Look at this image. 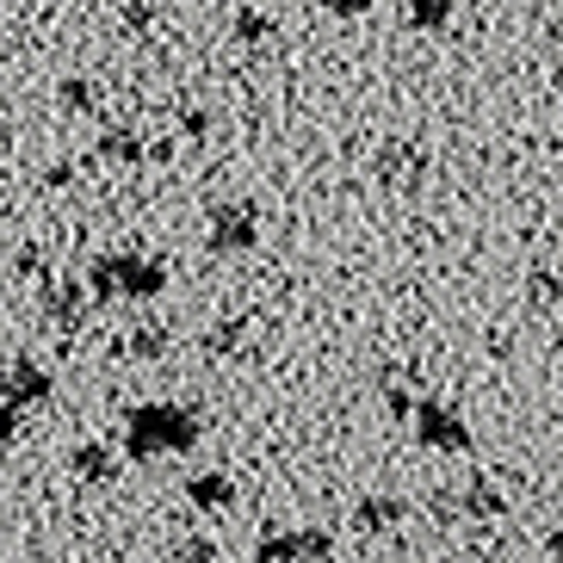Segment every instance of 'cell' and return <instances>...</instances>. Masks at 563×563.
Returning <instances> with one entry per match:
<instances>
[{"mask_svg": "<svg viewBox=\"0 0 563 563\" xmlns=\"http://www.w3.org/2000/svg\"><path fill=\"white\" fill-rule=\"evenodd\" d=\"M81 291H87V303H155L167 291V266L136 249H106V254H93Z\"/></svg>", "mask_w": 563, "mask_h": 563, "instance_id": "1", "label": "cell"}, {"mask_svg": "<svg viewBox=\"0 0 563 563\" xmlns=\"http://www.w3.org/2000/svg\"><path fill=\"white\" fill-rule=\"evenodd\" d=\"M199 409H186V402H136L124 415V452L136 464L143 459H174V452H192L199 446Z\"/></svg>", "mask_w": 563, "mask_h": 563, "instance_id": "2", "label": "cell"}, {"mask_svg": "<svg viewBox=\"0 0 563 563\" xmlns=\"http://www.w3.org/2000/svg\"><path fill=\"white\" fill-rule=\"evenodd\" d=\"M409 421H415V440L428 452H440V459H459V452H471V428H464L459 402L446 397H415L409 402Z\"/></svg>", "mask_w": 563, "mask_h": 563, "instance_id": "3", "label": "cell"}, {"mask_svg": "<svg viewBox=\"0 0 563 563\" xmlns=\"http://www.w3.org/2000/svg\"><path fill=\"white\" fill-rule=\"evenodd\" d=\"M254 242H261V211L242 199H217L205 217V249L235 261V254H254Z\"/></svg>", "mask_w": 563, "mask_h": 563, "instance_id": "4", "label": "cell"}, {"mask_svg": "<svg viewBox=\"0 0 563 563\" xmlns=\"http://www.w3.org/2000/svg\"><path fill=\"white\" fill-rule=\"evenodd\" d=\"M51 397H56V372H51L44 360H32V353H19V360H7V365H0V402H7V409L32 415V409H44Z\"/></svg>", "mask_w": 563, "mask_h": 563, "instance_id": "5", "label": "cell"}, {"mask_svg": "<svg viewBox=\"0 0 563 563\" xmlns=\"http://www.w3.org/2000/svg\"><path fill=\"white\" fill-rule=\"evenodd\" d=\"M329 551H334V532H322V527H273V532H261L254 563H322Z\"/></svg>", "mask_w": 563, "mask_h": 563, "instance_id": "6", "label": "cell"}, {"mask_svg": "<svg viewBox=\"0 0 563 563\" xmlns=\"http://www.w3.org/2000/svg\"><path fill=\"white\" fill-rule=\"evenodd\" d=\"M501 508H508V501H501L496 483H464V489L433 496V520H496Z\"/></svg>", "mask_w": 563, "mask_h": 563, "instance_id": "7", "label": "cell"}, {"mask_svg": "<svg viewBox=\"0 0 563 563\" xmlns=\"http://www.w3.org/2000/svg\"><path fill=\"white\" fill-rule=\"evenodd\" d=\"M37 303H44V316H51V322H56L63 334H75V329L87 322V310H93V303H87V291H81L75 279H44Z\"/></svg>", "mask_w": 563, "mask_h": 563, "instance_id": "8", "label": "cell"}, {"mask_svg": "<svg viewBox=\"0 0 563 563\" xmlns=\"http://www.w3.org/2000/svg\"><path fill=\"white\" fill-rule=\"evenodd\" d=\"M186 501L205 514H223L235 501V477L230 471H199V477H186Z\"/></svg>", "mask_w": 563, "mask_h": 563, "instance_id": "9", "label": "cell"}, {"mask_svg": "<svg viewBox=\"0 0 563 563\" xmlns=\"http://www.w3.org/2000/svg\"><path fill=\"white\" fill-rule=\"evenodd\" d=\"M402 514H409L402 496H360L353 501V527L360 532H390V527H402Z\"/></svg>", "mask_w": 563, "mask_h": 563, "instance_id": "10", "label": "cell"}, {"mask_svg": "<svg viewBox=\"0 0 563 563\" xmlns=\"http://www.w3.org/2000/svg\"><path fill=\"white\" fill-rule=\"evenodd\" d=\"M93 155H106L112 167H136V162H150V143H143V131H131V124H112V131L93 143Z\"/></svg>", "mask_w": 563, "mask_h": 563, "instance_id": "11", "label": "cell"}, {"mask_svg": "<svg viewBox=\"0 0 563 563\" xmlns=\"http://www.w3.org/2000/svg\"><path fill=\"white\" fill-rule=\"evenodd\" d=\"M118 353H124V360H162L167 353V322H136L131 334H124V341H118Z\"/></svg>", "mask_w": 563, "mask_h": 563, "instance_id": "12", "label": "cell"}, {"mask_svg": "<svg viewBox=\"0 0 563 563\" xmlns=\"http://www.w3.org/2000/svg\"><path fill=\"white\" fill-rule=\"evenodd\" d=\"M68 464H75V477H81V483H112V452H106L100 440L75 446V452H68Z\"/></svg>", "mask_w": 563, "mask_h": 563, "instance_id": "13", "label": "cell"}, {"mask_svg": "<svg viewBox=\"0 0 563 563\" xmlns=\"http://www.w3.org/2000/svg\"><path fill=\"white\" fill-rule=\"evenodd\" d=\"M249 341V316H223L211 334H205V353H217V360H230L235 347Z\"/></svg>", "mask_w": 563, "mask_h": 563, "instance_id": "14", "label": "cell"}, {"mask_svg": "<svg viewBox=\"0 0 563 563\" xmlns=\"http://www.w3.org/2000/svg\"><path fill=\"white\" fill-rule=\"evenodd\" d=\"M452 13H459V0H409V25L415 32H440Z\"/></svg>", "mask_w": 563, "mask_h": 563, "instance_id": "15", "label": "cell"}, {"mask_svg": "<svg viewBox=\"0 0 563 563\" xmlns=\"http://www.w3.org/2000/svg\"><path fill=\"white\" fill-rule=\"evenodd\" d=\"M56 100H63L68 112H93V106H100V87L87 81V75H68V81L56 87Z\"/></svg>", "mask_w": 563, "mask_h": 563, "instance_id": "16", "label": "cell"}, {"mask_svg": "<svg viewBox=\"0 0 563 563\" xmlns=\"http://www.w3.org/2000/svg\"><path fill=\"white\" fill-rule=\"evenodd\" d=\"M235 37H242V44H266V37H273V19L242 7V13H235Z\"/></svg>", "mask_w": 563, "mask_h": 563, "instance_id": "17", "label": "cell"}, {"mask_svg": "<svg viewBox=\"0 0 563 563\" xmlns=\"http://www.w3.org/2000/svg\"><path fill=\"white\" fill-rule=\"evenodd\" d=\"M421 174V155L415 150H390L384 155V180H415Z\"/></svg>", "mask_w": 563, "mask_h": 563, "instance_id": "18", "label": "cell"}, {"mask_svg": "<svg viewBox=\"0 0 563 563\" xmlns=\"http://www.w3.org/2000/svg\"><path fill=\"white\" fill-rule=\"evenodd\" d=\"M167 563H211V539H186V545H174Z\"/></svg>", "mask_w": 563, "mask_h": 563, "instance_id": "19", "label": "cell"}, {"mask_svg": "<svg viewBox=\"0 0 563 563\" xmlns=\"http://www.w3.org/2000/svg\"><path fill=\"white\" fill-rule=\"evenodd\" d=\"M19 433H25V415H19V409H7V402H0V446H13Z\"/></svg>", "mask_w": 563, "mask_h": 563, "instance_id": "20", "label": "cell"}, {"mask_svg": "<svg viewBox=\"0 0 563 563\" xmlns=\"http://www.w3.org/2000/svg\"><path fill=\"white\" fill-rule=\"evenodd\" d=\"M532 303H558V279H551V273H532Z\"/></svg>", "mask_w": 563, "mask_h": 563, "instance_id": "21", "label": "cell"}, {"mask_svg": "<svg viewBox=\"0 0 563 563\" xmlns=\"http://www.w3.org/2000/svg\"><path fill=\"white\" fill-rule=\"evenodd\" d=\"M384 402H390V415H409V390H402V384H390V390H384Z\"/></svg>", "mask_w": 563, "mask_h": 563, "instance_id": "22", "label": "cell"}, {"mask_svg": "<svg viewBox=\"0 0 563 563\" xmlns=\"http://www.w3.org/2000/svg\"><path fill=\"white\" fill-rule=\"evenodd\" d=\"M180 131H192V136H205V131H211V118H205V112H180Z\"/></svg>", "mask_w": 563, "mask_h": 563, "instance_id": "23", "label": "cell"}, {"mask_svg": "<svg viewBox=\"0 0 563 563\" xmlns=\"http://www.w3.org/2000/svg\"><path fill=\"white\" fill-rule=\"evenodd\" d=\"M322 7H329V13H341V19H353L365 7V0H322Z\"/></svg>", "mask_w": 563, "mask_h": 563, "instance_id": "24", "label": "cell"}, {"mask_svg": "<svg viewBox=\"0 0 563 563\" xmlns=\"http://www.w3.org/2000/svg\"><path fill=\"white\" fill-rule=\"evenodd\" d=\"M0 539H7V527H0Z\"/></svg>", "mask_w": 563, "mask_h": 563, "instance_id": "25", "label": "cell"}]
</instances>
